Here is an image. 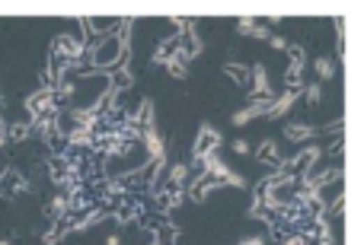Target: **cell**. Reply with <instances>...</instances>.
I'll return each instance as SVG.
<instances>
[{"label":"cell","instance_id":"cell-14","mask_svg":"<svg viewBox=\"0 0 364 245\" xmlns=\"http://www.w3.org/2000/svg\"><path fill=\"white\" fill-rule=\"evenodd\" d=\"M307 93H303V99H307V105H319V99H323V86L319 83H313V86H303Z\"/></svg>","mask_w":364,"mask_h":245},{"label":"cell","instance_id":"cell-7","mask_svg":"<svg viewBox=\"0 0 364 245\" xmlns=\"http://www.w3.org/2000/svg\"><path fill=\"white\" fill-rule=\"evenodd\" d=\"M185 188H189V166L176 163L167 175V191H185Z\"/></svg>","mask_w":364,"mask_h":245},{"label":"cell","instance_id":"cell-18","mask_svg":"<svg viewBox=\"0 0 364 245\" xmlns=\"http://www.w3.org/2000/svg\"><path fill=\"white\" fill-rule=\"evenodd\" d=\"M3 143H7V118L0 115V147H3Z\"/></svg>","mask_w":364,"mask_h":245},{"label":"cell","instance_id":"cell-2","mask_svg":"<svg viewBox=\"0 0 364 245\" xmlns=\"http://www.w3.org/2000/svg\"><path fill=\"white\" fill-rule=\"evenodd\" d=\"M86 38H74V35H58L52 45V58H58L61 64H77L86 58Z\"/></svg>","mask_w":364,"mask_h":245},{"label":"cell","instance_id":"cell-20","mask_svg":"<svg viewBox=\"0 0 364 245\" xmlns=\"http://www.w3.org/2000/svg\"><path fill=\"white\" fill-rule=\"evenodd\" d=\"M240 245H266V242H262V239H243Z\"/></svg>","mask_w":364,"mask_h":245},{"label":"cell","instance_id":"cell-21","mask_svg":"<svg viewBox=\"0 0 364 245\" xmlns=\"http://www.w3.org/2000/svg\"><path fill=\"white\" fill-rule=\"evenodd\" d=\"M0 245H13V242H10V239H0Z\"/></svg>","mask_w":364,"mask_h":245},{"label":"cell","instance_id":"cell-8","mask_svg":"<svg viewBox=\"0 0 364 245\" xmlns=\"http://www.w3.org/2000/svg\"><path fill=\"white\" fill-rule=\"evenodd\" d=\"M48 216H52L54 223L70 220V200H68V194H64V191H58L52 198V204H48Z\"/></svg>","mask_w":364,"mask_h":245},{"label":"cell","instance_id":"cell-16","mask_svg":"<svg viewBox=\"0 0 364 245\" xmlns=\"http://www.w3.org/2000/svg\"><path fill=\"white\" fill-rule=\"evenodd\" d=\"M230 150H234L236 156H250V153H252V147H250L246 141H234V143H230Z\"/></svg>","mask_w":364,"mask_h":245},{"label":"cell","instance_id":"cell-6","mask_svg":"<svg viewBox=\"0 0 364 245\" xmlns=\"http://www.w3.org/2000/svg\"><path fill=\"white\" fill-rule=\"evenodd\" d=\"M250 93L252 99H272V80H268L266 64H256L250 74Z\"/></svg>","mask_w":364,"mask_h":245},{"label":"cell","instance_id":"cell-17","mask_svg":"<svg viewBox=\"0 0 364 245\" xmlns=\"http://www.w3.org/2000/svg\"><path fill=\"white\" fill-rule=\"evenodd\" d=\"M268 45H272L275 52H285V48H288V38H281V35H268Z\"/></svg>","mask_w":364,"mask_h":245},{"label":"cell","instance_id":"cell-9","mask_svg":"<svg viewBox=\"0 0 364 245\" xmlns=\"http://www.w3.org/2000/svg\"><path fill=\"white\" fill-rule=\"evenodd\" d=\"M313 127L310 125H303V121H288L285 125V137H288L291 143H303V141H313Z\"/></svg>","mask_w":364,"mask_h":245},{"label":"cell","instance_id":"cell-5","mask_svg":"<svg viewBox=\"0 0 364 245\" xmlns=\"http://www.w3.org/2000/svg\"><path fill=\"white\" fill-rule=\"evenodd\" d=\"M218 147H220V131L205 125L198 131V141H195V147H192V153H195V159H205V156L218 153Z\"/></svg>","mask_w":364,"mask_h":245},{"label":"cell","instance_id":"cell-11","mask_svg":"<svg viewBox=\"0 0 364 245\" xmlns=\"http://www.w3.org/2000/svg\"><path fill=\"white\" fill-rule=\"evenodd\" d=\"M167 70L176 77V80H185V77H189V58H185L179 48H176V54L167 61Z\"/></svg>","mask_w":364,"mask_h":245},{"label":"cell","instance_id":"cell-13","mask_svg":"<svg viewBox=\"0 0 364 245\" xmlns=\"http://www.w3.org/2000/svg\"><path fill=\"white\" fill-rule=\"evenodd\" d=\"M256 156H259V159H268V163H275V166H278V150H275V143H272V141H266V143H262V147L256 150Z\"/></svg>","mask_w":364,"mask_h":245},{"label":"cell","instance_id":"cell-3","mask_svg":"<svg viewBox=\"0 0 364 245\" xmlns=\"http://www.w3.org/2000/svg\"><path fill=\"white\" fill-rule=\"evenodd\" d=\"M54 109H58V102H54V89H48V86L36 89V93L26 99V111L32 115V121L45 118V115H54Z\"/></svg>","mask_w":364,"mask_h":245},{"label":"cell","instance_id":"cell-10","mask_svg":"<svg viewBox=\"0 0 364 245\" xmlns=\"http://www.w3.org/2000/svg\"><path fill=\"white\" fill-rule=\"evenodd\" d=\"M236 32H240V35H252V38H268V29L262 22L252 19V16H243V19L236 22Z\"/></svg>","mask_w":364,"mask_h":245},{"label":"cell","instance_id":"cell-19","mask_svg":"<svg viewBox=\"0 0 364 245\" xmlns=\"http://www.w3.org/2000/svg\"><path fill=\"white\" fill-rule=\"evenodd\" d=\"M106 245H121V232H109V236H106Z\"/></svg>","mask_w":364,"mask_h":245},{"label":"cell","instance_id":"cell-4","mask_svg":"<svg viewBox=\"0 0 364 245\" xmlns=\"http://www.w3.org/2000/svg\"><path fill=\"white\" fill-rule=\"evenodd\" d=\"M301 99V89H285L281 96H275V99H268V109H266V118H272V121H281L285 115H288L291 109H294V102Z\"/></svg>","mask_w":364,"mask_h":245},{"label":"cell","instance_id":"cell-22","mask_svg":"<svg viewBox=\"0 0 364 245\" xmlns=\"http://www.w3.org/2000/svg\"><path fill=\"white\" fill-rule=\"evenodd\" d=\"M0 105H3V93H0Z\"/></svg>","mask_w":364,"mask_h":245},{"label":"cell","instance_id":"cell-1","mask_svg":"<svg viewBox=\"0 0 364 245\" xmlns=\"http://www.w3.org/2000/svg\"><path fill=\"white\" fill-rule=\"evenodd\" d=\"M125 54H128V42L125 35H99L96 42L86 48V58H90V70H115V67L125 64Z\"/></svg>","mask_w":364,"mask_h":245},{"label":"cell","instance_id":"cell-12","mask_svg":"<svg viewBox=\"0 0 364 245\" xmlns=\"http://www.w3.org/2000/svg\"><path fill=\"white\" fill-rule=\"evenodd\" d=\"M313 70H317L319 80H333L335 77V61L333 58H317L313 61Z\"/></svg>","mask_w":364,"mask_h":245},{"label":"cell","instance_id":"cell-15","mask_svg":"<svg viewBox=\"0 0 364 245\" xmlns=\"http://www.w3.org/2000/svg\"><path fill=\"white\" fill-rule=\"evenodd\" d=\"M227 77H234V80L236 83H250V74H246V70H243V67L240 64H227Z\"/></svg>","mask_w":364,"mask_h":245}]
</instances>
